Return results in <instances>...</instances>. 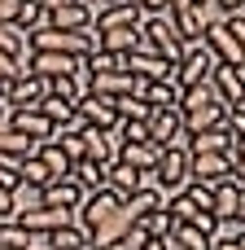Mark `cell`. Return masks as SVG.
Instances as JSON below:
<instances>
[{
	"instance_id": "cell-1",
	"label": "cell",
	"mask_w": 245,
	"mask_h": 250,
	"mask_svg": "<svg viewBox=\"0 0 245 250\" xmlns=\"http://www.w3.org/2000/svg\"><path fill=\"white\" fill-rule=\"evenodd\" d=\"M224 114H228V105L219 101V92H215L210 83L180 88V119H184V136H193V132H210V127H224Z\"/></svg>"
},
{
	"instance_id": "cell-2",
	"label": "cell",
	"mask_w": 245,
	"mask_h": 250,
	"mask_svg": "<svg viewBox=\"0 0 245 250\" xmlns=\"http://www.w3.org/2000/svg\"><path fill=\"white\" fill-rule=\"evenodd\" d=\"M140 53H153V57L180 66V57H184V40H180V31H175L171 13H153V18L140 22Z\"/></svg>"
},
{
	"instance_id": "cell-3",
	"label": "cell",
	"mask_w": 245,
	"mask_h": 250,
	"mask_svg": "<svg viewBox=\"0 0 245 250\" xmlns=\"http://www.w3.org/2000/svg\"><path fill=\"white\" fill-rule=\"evenodd\" d=\"M149 176H153V189H158L162 198L180 193V189L188 185V149H184V145H171V149H162Z\"/></svg>"
},
{
	"instance_id": "cell-4",
	"label": "cell",
	"mask_w": 245,
	"mask_h": 250,
	"mask_svg": "<svg viewBox=\"0 0 245 250\" xmlns=\"http://www.w3.org/2000/svg\"><path fill=\"white\" fill-rule=\"evenodd\" d=\"M118 207H123V198L105 185V189H96V193H83V202H79V211H75V224L92 237L96 229H105V224L118 215Z\"/></svg>"
},
{
	"instance_id": "cell-5",
	"label": "cell",
	"mask_w": 245,
	"mask_h": 250,
	"mask_svg": "<svg viewBox=\"0 0 245 250\" xmlns=\"http://www.w3.org/2000/svg\"><path fill=\"white\" fill-rule=\"evenodd\" d=\"M219 62L210 57V48L197 40V44H184V57H180V66H175V83L180 88H197V83H210V70H215Z\"/></svg>"
},
{
	"instance_id": "cell-6",
	"label": "cell",
	"mask_w": 245,
	"mask_h": 250,
	"mask_svg": "<svg viewBox=\"0 0 245 250\" xmlns=\"http://www.w3.org/2000/svg\"><path fill=\"white\" fill-rule=\"evenodd\" d=\"M123 70H132L140 83H175V66L153 57V53H140V48L123 57Z\"/></svg>"
},
{
	"instance_id": "cell-7",
	"label": "cell",
	"mask_w": 245,
	"mask_h": 250,
	"mask_svg": "<svg viewBox=\"0 0 245 250\" xmlns=\"http://www.w3.org/2000/svg\"><path fill=\"white\" fill-rule=\"evenodd\" d=\"M145 127H149V145L153 149L184 145V119H180V110H153Z\"/></svg>"
},
{
	"instance_id": "cell-8",
	"label": "cell",
	"mask_w": 245,
	"mask_h": 250,
	"mask_svg": "<svg viewBox=\"0 0 245 250\" xmlns=\"http://www.w3.org/2000/svg\"><path fill=\"white\" fill-rule=\"evenodd\" d=\"M232 163H237V149L232 154H197V158H188V180L224 185V180H232Z\"/></svg>"
},
{
	"instance_id": "cell-9",
	"label": "cell",
	"mask_w": 245,
	"mask_h": 250,
	"mask_svg": "<svg viewBox=\"0 0 245 250\" xmlns=\"http://www.w3.org/2000/svg\"><path fill=\"white\" fill-rule=\"evenodd\" d=\"M202 44L210 48V57H215L219 66H245V53L237 48V40H232V31H228L224 22H206Z\"/></svg>"
},
{
	"instance_id": "cell-10",
	"label": "cell",
	"mask_w": 245,
	"mask_h": 250,
	"mask_svg": "<svg viewBox=\"0 0 245 250\" xmlns=\"http://www.w3.org/2000/svg\"><path fill=\"white\" fill-rule=\"evenodd\" d=\"M140 79L132 75V70H110V75H92L88 79V92H96V97H110V101H123V97H140Z\"/></svg>"
},
{
	"instance_id": "cell-11",
	"label": "cell",
	"mask_w": 245,
	"mask_h": 250,
	"mask_svg": "<svg viewBox=\"0 0 245 250\" xmlns=\"http://www.w3.org/2000/svg\"><path fill=\"white\" fill-rule=\"evenodd\" d=\"M48 97V79H39V75H18L9 88H4V101H9V110H35L39 101Z\"/></svg>"
},
{
	"instance_id": "cell-12",
	"label": "cell",
	"mask_w": 245,
	"mask_h": 250,
	"mask_svg": "<svg viewBox=\"0 0 245 250\" xmlns=\"http://www.w3.org/2000/svg\"><path fill=\"white\" fill-rule=\"evenodd\" d=\"M75 114H79L88 127H101V132H114V127H118L114 101H110V97H96V92H83V97L75 101Z\"/></svg>"
},
{
	"instance_id": "cell-13",
	"label": "cell",
	"mask_w": 245,
	"mask_h": 250,
	"mask_svg": "<svg viewBox=\"0 0 245 250\" xmlns=\"http://www.w3.org/2000/svg\"><path fill=\"white\" fill-rule=\"evenodd\" d=\"M4 127H9V132H18V136H26V141H35V145H39V141H53V132H57L39 110H9Z\"/></svg>"
},
{
	"instance_id": "cell-14",
	"label": "cell",
	"mask_w": 245,
	"mask_h": 250,
	"mask_svg": "<svg viewBox=\"0 0 245 250\" xmlns=\"http://www.w3.org/2000/svg\"><path fill=\"white\" fill-rule=\"evenodd\" d=\"M210 88L219 92V101L232 110V105H245V75L241 66H215L210 70Z\"/></svg>"
},
{
	"instance_id": "cell-15",
	"label": "cell",
	"mask_w": 245,
	"mask_h": 250,
	"mask_svg": "<svg viewBox=\"0 0 245 250\" xmlns=\"http://www.w3.org/2000/svg\"><path fill=\"white\" fill-rule=\"evenodd\" d=\"M118 26H140V9L132 0H110L96 18H92V31H118Z\"/></svg>"
},
{
	"instance_id": "cell-16",
	"label": "cell",
	"mask_w": 245,
	"mask_h": 250,
	"mask_svg": "<svg viewBox=\"0 0 245 250\" xmlns=\"http://www.w3.org/2000/svg\"><path fill=\"white\" fill-rule=\"evenodd\" d=\"M184 149H188V158H197V154H232V132L228 127L193 132V136H184Z\"/></svg>"
},
{
	"instance_id": "cell-17",
	"label": "cell",
	"mask_w": 245,
	"mask_h": 250,
	"mask_svg": "<svg viewBox=\"0 0 245 250\" xmlns=\"http://www.w3.org/2000/svg\"><path fill=\"white\" fill-rule=\"evenodd\" d=\"M44 26H53V31H92V9H88L83 0H75V4H66V9H53V13L44 18Z\"/></svg>"
},
{
	"instance_id": "cell-18",
	"label": "cell",
	"mask_w": 245,
	"mask_h": 250,
	"mask_svg": "<svg viewBox=\"0 0 245 250\" xmlns=\"http://www.w3.org/2000/svg\"><path fill=\"white\" fill-rule=\"evenodd\" d=\"M31 75H39V79H57V75H75V70H83V62L79 57H61V53H31Z\"/></svg>"
},
{
	"instance_id": "cell-19",
	"label": "cell",
	"mask_w": 245,
	"mask_h": 250,
	"mask_svg": "<svg viewBox=\"0 0 245 250\" xmlns=\"http://www.w3.org/2000/svg\"><path fill=\"white\" fill-rule=\"evenodd\" d=\"M96 48L101 53H114V57H127L140 48V26H118V31H101L96 35Z\"/></svg>"
},
{
	"instance_id": "cell-20",
	"label": "cell",
	"mask_w": 245,
	"mask_h": 250,
	"mask_svg": "<svg viewBox=\"0 0 245 250\" xmlns=\"http://www.w3.org/2000/svg\"><path fill=\"white\" fill-rule=\"evenodd\" d=\"M79 202H83V189L75 185V180H53L48 189H44V207H53V211H79Z\"/></svg>"
},
{
	"instance_id": "cell-21",
	"label": "cell",
	"mask_w": 245,
	"mask_h": 250,
	"mask_svg": "<svg viewBox=\"0 0 245 250\" xmlns=\"http://www.w3.org/2000/svg\"><path fill=\"white\" fill-rule=\"evenodd\" d=\"M171 22H175V31H180V40L184 44H197L202 40V31H206V9H180V13H171Z\"/></svg>"
},
{
	"instance_id": "cell-22",
	"label": "cell",
	"mask_w": 245,
	"mask_h": 250,
	"mask_svg": "<svg viewBox=\"0 0 245 250\" xmlns=\"http://www.w3.org/2000/svg\"><path fill=\"white\" fill-rule=\"evenodd\" d=\"M140 101L149 110H180V83H145Z\"/></svg>"
},
{
	"instance_id": "cell-23",
	"label": "cell",
	"mask_w": 245,
	"mask_h": 250,
	"mask_svg": "<svg viewBox=\"0 0 245 250\" xmlns=\"http://www.w3.org/2000/svg\"><path fill=\"white\" fill-rule=\"evenodd\" d=\"M105 163H92V158H83V163H75L70 167V180L83 189V193H96V189H105Z\"/></svg>"
},
{
	"instance_id": "cell-24",
	"label": "cell",
	"mask_w": 245,
	"mask_h": 250,
	"mask_svg": "<svg viewBox=\"0 0 245 250\" xmlns=\"http://www.w3.org/2000/svg\"><path fill=\"white\" fill-rule=\"evenodd\" d=\"M39 207H44V189L26 185V180H18V185L9 189V211H13V220L26 215V211H39Z\"/></svg>"
},
{
	"instance_id": "cell-25",
	"label": "cell",
	"mask_w": 245,
	"mask_h": 250,
	"mask_svg": "<svg viewBox=\"0 0 245 250\" xmlns=\"http://www.w3.org/2000/svg\"><path fill=\"white\" fill-rule=\"evenodd\" d=\"M35 158H39V163L48 167V176H53V180H70V167H75V163H70V158H66V154H61V149L53 145V141H39Z\"/></svg>"
},
{
	"instance_id": "cell-26",
	"label": "cell",
	"mask_w": 245,
	"mask_h": 250,
	"mask_svg": "<svg viewBox=\"0 0 245 250\" xmlns=\"http://www.w3.org/2000/svg\"><path fill=\"white\" fill-rule=\"evenodd\" d=\"M158 207H162V193H158V189H140V193L123 198V211H127L132 220H145V215L158 211Z\"/></svg>"
},
{
	"instance_id": "cell-27",
	"label": "cell",
	"mask_w": 245,
	"mask_h": 250,
	"mask_svg": "<svg viewBox=\"0 0 245 250\" xmlns=\"http://www.w3.org/2000/svg\"><path fill=\"white\" fill-rule=\"evenodd\" d=\"M171 242H175V250H210L215 237H206V233L193 229V224H175V229H171Z\"/></svg>"
},
{
	"instance_id": "cell-28",
	"label": "cell",
	"mask_w": 245,
	"mask_h": 250,
	"mask_svg": "<svg viewBox=\"0 0 245 250\" xmlns=\"http://www.w3.org/2000/svg\"><path fill=\"white\" fill-rule=\"evenodd\" d=\"M158 154H162V149H153V145H123L118 163H127V167H136V171H153Z\"/></svg>"
},
{
	"instance_id": "cell-29",
	"label": "cell",
	"mask_w": 245,
	"mask_h": 250,
	"mask_svg": "<svg viewBox=\"0 0 245 250\" xmlns=\"http://www.w3.org/2000/svg\"><path fill=\"white\" fill-rule=\"evenodd\" d=\"M0 53H9V57H18L22 66L31 62V44H26V35H22L18 26H0Z\"/></svg>"
},
{
	"instance_id": "cell-30",
	"label": "cell",
	"mask_w": 245,
	"mask_h": 250,
	"mask_svg": "<svg viewBox=\"0 0 245 250\" xmlns=\"http://www.w3.org/2000/svg\"><path fill=\"white\" fill-rule=\"evenodd\" d=\"M35 110H39V114H44V119H48V123H53L57 132H61V127H66L70 119H75V105H66V101H57V97H44V101H39Z\"/></svg>"
},
{
	"instance_id": "cell-31",
	"label": "cell",
	"mask_w": 245,
	"mask_h": 250,
	"mask_svg": "<svg viewBox=\"0 0 245 250\" xmlns=\"http://www.w3.org/2000/svg\"><path fill=\"white\" fill-rule=\"evenodd\" d=\"M18 180H26V185H35V189H48L53 185V176H48V167L31 154V158H22L18 163Z\"/></svg>"
},
{
	"instance_id": "cell-32",
	"label": "cell",
	"mask_w": 245,
	"mask_h": 250,
	"mask_svg": "<svg viewBox=\"0 0 245 250\" xmlns=\"http://www.w3.org/2000/svg\"><path fill=\"white\" fill-rule=\"evenodd\" d=\"M83 70H88V79H92V75H110V70H123V57H114V53H101V48H92V53L83 57Z\"/></svg>"
},
{
	"instance_id": "cell-33",
	"label": "cell",
	"mask_w": 245,
	"mask_h": 250,
	"mask_svg": "<svg viewBox=\"0 0 245 250\" xmlns=\"http://www.w3.org/2000/svg\"><path fill=\"white\" fill-rule=\"evenodd\" d=\"M48 97H57V101H66V105H75V101L83 97V88H79V79H75V75H57V79H48Z\"/></svg>"
},
{
	"instance_id": "cell-34",
	"label": "cell",
	"mask_w": 245,
	"mask_h": 250,
	"mask_svg": "<svg viewBox=\"0 0 245 250\" xmlns=\"http://www.w3.org/2000/svg\"><path fill=\"white\" fill-rule=\"evenodd\" d=\"M44 18H48V13L39 9V0H22V13H18V22H13V26H18L22 35H31V31H39V26H44Z\"/></svg>"
},
{
	"instance_id": "cell-35",
	"label": "cell",
	"mask_w": 245,
	"mask_h": 250,
	"mask_svg": "<svg viewBox=\"0 0 245 250\" xmlns=\"http://www.w3.org/2000/svg\"><path fill=\"white\" fill-rule=\"evenodd\" d=\"M83 246H88V233L79 224H66V229L53 233V250H83Z\"/></svg>"
},
{
	"instance_id": "cell-36",
	"label": "cell",
	"mask_w": 245,
	"mask_h": 250,
	"mask_svg": "<svg viewBox=\"0 0 245 250\" xmlns=\"http://www.w3.org/2000/svg\"><path fill=\"white\" fill-rule=\"evenodd\" d=\"M140 224H145V233H149V237H158V242H162V237H171V229H175V220H171L162 207H158V211H149Z\"/></svg>"
},
{
	"instance_id": "cell-37",
	"label": "cell",
	"mask_w": 245,
	"mask_h": 250,
	"mask_svg": "<svg viewBox=\"0 0 245 250\" xmlns=\"http://www.w3.org/2000/svg\"><path fill=\"white\" fill-rule=\"evenodd\" d=\"M0 250H26V229L18 220H4L0 224Z\"/></svg>"
},
{
	"instance_id": "cell-38",
	"label": "cell",
	"mask_w": 245,
	"mask_h": 250,
	"mask_svg": "<svg viewBox=\"0 0 245 250\" xmlns=\"http://www.w3.org/2000/svg\"><path fill=\"white\" fill-rule=\"evenodd\" d=\"M184 198L197 207V211H210V202H215V185H202V180H188L184 185Z\"/></svg>"
},
{
	"instance_id": "cell-39",
	"label": "cell",
	"mask_w": 245,
	"mask_h": 250,
	"mask_svg": "<svg viewBox=\"0 0 245 250\" xmlns=\"http://www.w3.org/2000/svg\"><path fill=\"white\" fill-rule=\"evenodd\" d=\"M145 242H149V233H145V224L136 220V224H132V229H127V233H123L110 250H145Z\"/></svg>"
},
{
	"instance_id": "cell-40",
	"label": "cell",
	"mask_w": 245,
	"mask_h": 250,
	"mask_svg": "<svg viewBox=\"0 0 245 250\" xmlns=\"http://www.w3.org/2000/svg\"><path fill=\"white\" fill-rule=\"evenodd\" d=\"M118 136H123V145H149V127L145 123H118Z\"/></svg>"
},
{
	"instance_id": "cell-41",
	"label": "cell",
	"mask_w": 245,
	"mask_h": 250,
	"mask_svg": "<svg viewBox=\"0 0 245 250\" xmlns=\"http://www.w3.org/2000/svg\"><path fill=\"white\" fill-rule=\"evenodd\" d=\"M26 70H31V66H22L18 57H9V53H0V83H4V88H9V83H13L18 75H26Z\"/></svg>"
},
{
	"instance_id": "cell-42",
	"label": "cell",
	"mask_w": 245,
	"mask_h": 250,
	"mask_svg": "<svg viewBox=\"0 0 245 250\" xmlns=\"http://www.w3.org/2000/svg\"><path fill=\"white\" fill-rule=\"evenodd\" d=\"M188 224H193V229H202L206 237H219V229H224V224L215 220V211H197V215H193Z\"/></svg>"
},
{
	"instance_id": "cell-43",
	"label": "cell",
	"mask_w": 245,
	"mask_h": 250,
	"mask_svg": "<svg viewBox=\"0 0 245 250\" xmlns=\"http://www.w3.org/2000/svg\"><path fill=\"white\" fill-rule=\"evenodd\" d=\"M224 127H228L232 136H245V105H232V110L224 114Z\"/></svg>"
},
{
	"instance_id": "cell-44",
	"label": "cell",
	"mask_w": 245,
	"mask_h": 250,
	"mask_svg": "<svg viewBox=\"0 0 245 250\" xmlns=\"http://www.w3.org/2000/svg\"><path fill=\"white\" fill-rule=\"evenodd\" d=\"M22 13V0H0V26H13Z\"/></svg>"
},
{
	"instance_id": "cell-45",
	"label": "cell",
	"mask_w": 245,
	"mask_h": 250,
	"mask_svg": "<svg viewBox=\"0 0 245 250\" xmlns=\"http://www.w3.org/2000/svg\"><path fill=\"white\" fill-rule=\"evenodd\" d=\"M210 250H245V237H228V233H219V237L210 242Z\"/></svg>"
},
{
	"instance_id": "cell-46",
	"label": "cell",
	"mask_w": 245,
	"mask_h": 250,
	"mask_svg": "<svg viewBox=\"0 0 245 250\" xmlns=\"http://www.w3.org/2000/svg\"><path fill=\"white\" fill-rule=\"evenodd\" d=\"M145 18H153V13H167V0H132Z\"/></svg>"
},
{
	"instance_id": "cell-47",
	"label": "cell",
	"mask_w": 245,
	"mask_h": 250,
	"mask_svg": "<svg viewBox=\"0 0 245 250\" xmlns=\"http://www.w3.org/2000/svg\"><path fill=\"white\" fill-rule=\"evenodd\" d=\"M0 220H13V211H9V189L0 185Z\"/></svg>"
},
{
	"instance_id": "cell-48",
	"label": "cell",
	"mask_w": 245,
	"mask_h": 250,
	"mask_svg": "<svg viewBox=\"0 0 245 250\" xmlns=\"http://www.w3.org/2000/svg\"><path fill=\"white\" fill-rule=\"evenodd\" d=\"M219 9L232 18V13H241V9H245V0H219Z\"/></svg>"
},
{
	"instance_id": "cell-49",
	"label": "cell",
	"mask_w": 245,
	"mask_h": 250,
	"mask_svg": "<svg viewBox=\"0 0 245 250\" xmlns=\"http://www.w3.org/2000/svg\"><path fill=\"white\" fill-rule=\"evenodd\" d=\"M232 185H245V158L232 163Z\"/></svg>"
},
{
	"instance_id": "cell-50",
	"label": "cell",
	"mask_w": 245,
	"mask_h": 250,
	"mask_svg": "<svg viewBox=\"0 0 245 250\" xmlns=\"http://www.w3.org/2000/svg\"><path fill=\"white\" fill-rule=\"evenodd\" d=\"M66 4H75V0H39V9H44V13H53V9H66Z\"/></svg>"
},
{
	"instance_id": "cell-51",
	"label": "cell",
	"mask_w": 245,
	"mask_h": 250,
	"mask_svg": "<svg viewBox=\"0 0 245 250\" xmlns=\"http://www.w3.org/2000/svg\"><path fill=\"white\" fill-rule=\"evenodd\" d=\"M237 224H245V185H241V193H237Z\"/></svg>"
},
{
	"instance_id": "cell-52",
	"label": "cell",
	"mask_w": 245,
	"mask_h": 250,
	"mask_svg": "<svg viewBox=\"0 0 245 250\" xmlns=\"http://www.w3.org/2000/svg\"><path fill=\"white\" fill-rule=\"evenodd\" d=\"M180 9H193V0H167V13H180Z\"/></svg>"
},
{
	"instance_id": "cell-53",
	"label": "cell",
	"mask_w": 245,
	"mask_h": 250,
	"mask_svg": "<svg viewBox=\"0 0 245 250\" xmlns=\"http://www.w3.org/2000/svg\"><path fill=\"white\" fill-rule=\"evenodd\" d=\"M232 149H237V158H245V136H232Z\"/></svg>"
},
{
	"instance_id": "cell-54",
	"label": "cell",
	"mask_w": 245,
	"mask_h": 250,
	"mask_svg": "<svg viewBox=\"0 0 245 250\" xmlns=\"http://www.w3.org/2000/svg\"><path fill=\"white\" fill-rule=\"evenodd\" d=\"M193 4H197V9H206V4H210V0H193Z\"/></svg>"
},
{
	"instance_id": "cell-55",
	"label": "cell",
	"mask_w": 245,
	"mask_h": 250,
	"mask_svg": "<svg viewBox=\"0 0 245 250\" xmlns=\"http://www.w3.org/2000/svg\"><path fill=\"white\" fill-rule=\"evenodd\" d=\"M0 97H4V83H0Z\"/></svg>"
},
{
	"instance_id": "cell-56",
	"label": "cell",
	"mask_w": 245,
	"mask_h": 250,
	"mask_svg": "<svg viewBox=\"0 0 245 250\" xmlns=\"http://www.w3.org/2000/svg\"><path fill=\"white\" fill-rule=\"evenodd\" d=\"M241 75H245V66H241Z\"/></svg>"
},
{
	"instance_id": "cell-57",
	"label": "cell",
	"mask_w": 245,
	"mask_h": 250,
	"mask_svg": "<svg viewBox=\"0 0 245 250\" xmlns=\"http://www.w3.org/2000/svg\"><path fill=\"white\" fill-rule=\"evenodd\" d=\"M83 250H92V246H83Z\"/></svg>"
},
{
	"instance_id": "cell-58",
	"label": "cell",
	"mask_w": 245,
	"mask_h": 250,
	"mask_svg": "<svg viewBox=\"0 0 245 250\" xmlns=\"http://www.w3.org/2000/svg\"><path fill=\"white\" fill-rule=\"evenodd\" d=\"M241 18H245V9H241Z\"/></svg>"
},
{
	"instance_id": "cell-59",
	"label": "cell",
	"mask_w": 245,
	"mask_h": 250,
	"mask_svg": "<svg viewBox=\"0 0 245 250\" xmlns=\"http://www.w3.org/2000/svg\"><path fill=\"white\" fill-rule=\"evenodd\" d=\"M0 224H4V220H0Z\"/></svg>"
}]
</instances>
